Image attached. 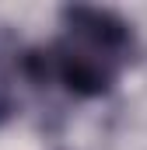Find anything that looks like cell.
<instances>
[{
    "label": "cell",
    "mask_w": 147,
    "mask_h": 150,
    "mask_svg": "<svg viewBox=\"0 0 147 150\" xmlns=\"http://www.w3.org/2000/svg\"><path fill=\"white\" fill-rule=\"evenodd\" d=\"M137 56L133 28L105 7H67L60 35L42 49H28L32 80L60 87L70 98H102L119 84Z\"/></svg>",
    "instance_id": "obj_1"
},
{
    "label": "cell",
    "mask_w": 147,
    "mask_h": 150,
    "mask_svg": "<svg viewBox=\"0 0 147 150\" xmlns=\"http://www.w3.org/2000/svg\"><path fill=\"white\" fill-rule=\"evenodd\" d=\"M28 91H35L32 67H28V49L18 42L14 32L0 28V126L21 112Z\"/></svg>",
    "instance_id": "obj_2"
}]
</instances>
